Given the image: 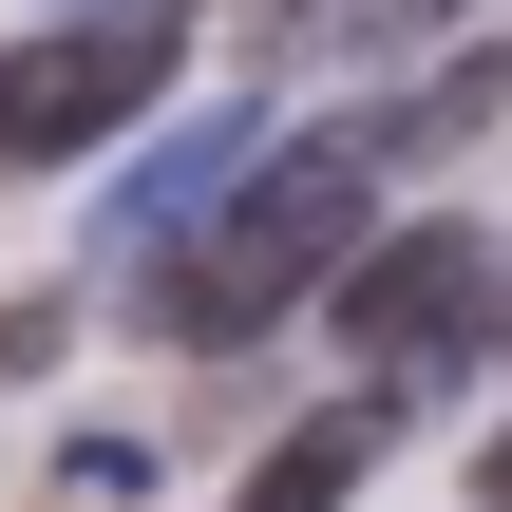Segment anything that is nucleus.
<instances>
[{"mask_svg": "<svg viewBox=\"0 0 512 512\" xmlns=\"http://www.w3.org/2000/svg\"><path fill=\"white\" fill-rule=\"evenodd\" d=\"M380 190H399V171H380V133H361V114H342V133H266V152H247V171H228L152 266H133V304H152L171 342H209V361H228V342H266L285 304H323V285H342V247H361V209H380Z\"/></svg>", "mask_w": 512, "mask_h": 512, "instance_id": "1", "label": "nucleus"}, {"mask_svg": "<svg viewBox=\"0 0 512 512\" xmlns=\"http://www.w3.org/2000/svg\"><path fill=\"white\" fill-rule=\"evenodd\" d=\"M152 95H171V0H95V19H57V38H19V57H0V171L114 152Z\"/></svg>", "mask_w": 512, "mask_h": 512, "instance_id": "2", "label": "nucleus"}, {"mask_svg": "<svg viewBox=\"0 0 512 512\" xmlns=\"http://www.w3.org/2000/svg\"><path fill=\"white\" fill-rule=\"evenodd\" d=\"M342 342L380 361V380H456V342H475V304H494V266H475V228H380V247H342Z\"/></svg>", "mask_w": 512, "mask_h": 512, "instance_id": "3", "label": "nucleus"}, {"mask_svg": "<svg viewBox=\"0 0 512 512\" xmlns=\"http://www.w3.org/2000/svg\"><path fill=\"white\" fill-rule=\"evenodd\" d=\"M418 399H437V380H361V399L285 418V437L247 456V494H228V512H342L361 475H380V456H399V437H418Z\"/></svg>", "mask_w": 512, "mask_h": 512, "instance_id": "4", "label": "nucleus"}, {"mask_svg": "<svg viewBox=\"0 0 512 512\" xmlns=\"http://www.w3.org/2000/svg\"><path fill=\"white\" fill-rule=\"evenodd\" d=\"M475 0H304V57H342V76H399L418 38H456Z\"/></svg>", "mask_w": 512, "mask_h": 512, "instance_id": "6", "label": "nucleus"}, {"mask_svg": "<svg viewBox=\"0 0 512 512\" xmlns=\"http://www.w3.org/2000/svg\"><path fill=\"white\" fill-rule=\"evenodd\" d=\"M57 494H114V512H133V494H152V437H57Z\"/></svg>", "mask_w": 512, "mask_h": 512, "instance_id": "7", "label": "nucleus"}, {"mask_svg": "<svg viewBox=\"0 0 512 512\" xmlns=\"http://www.w3.org/2000/svg\"><path fill=\"white\" fill-rule=\"evenodd\" d=\"M247 152H266V114H247V95H228V114H190V133H152V152L114 171V247L152 266V247H171V228H190V209L247 171Z\"/></svg>", "mask_w": 512, "mask_h": 512, "instance_id": "5", "label": "nucleus"}, {"mask_svg": "<svg viewBox=\"0 0 512 512\" xmlns=\"http://www.w3.org/2000/svg\"><path fill=\"white\" fill-rule=\"evenodd\" d=\"M494 512H512V437H494Z\"/></svg>", "mask_w": 512, "mask_h": 512, "instance_id": "9", "label": "nucleus"}, {"mask_svg": "<svg viewBox=\"0 0 512 512\" xmlns=\"http://www.w3.org/2000/svg\"><path fill=\"white\" fill-rule=\"evenodd\" d=\"M57 323H76V304H0V380H19V361H57Z\"/></svg>", "mask_w": 512, "mask_h": 512, "instance_id": "8", "label": "nucleus"}]
</instances>
